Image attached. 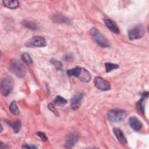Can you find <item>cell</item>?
<instances>
[{
    "mask_svg": "<svg viewBox=\"0 0 149 149\" xmlns=\"http://www.w3.org/2000/svg\"><path fill=\"white\" fill-rule=\"evenodd\" d=\"M66 73L69 76L76 77L83 83H88L91 80V75L89 72L86 69L79 66L69 69Z\"/></svg>",
    "mask_w": 149,
    "mask_h": 149,
    "instance_id": "obj_1",
    "label": "cell"
},
{
    "mask_svg": "<svg viewBox=\"0 0 149 149\" xmlns=\"http://www.w3.org/2000/svg\"><path fill=\"white\" fill-rule=\"evenodd\" d=\"M90 35L93 40L102 47H109L110 43L106 37L95 27H93L90 31Z\"/></svg>",
    "mask_w": 149,
    "mask_h": 149,
    "instance_id": "obj_2",
    "label": "cell"
},
{
    "mask_svg": "<svg viewBox=\"0 0 149 149\" xmlns=\"http://www.w3.org/2000/svg\"><path fill=\"white\" fill-rule=\"evenodd\" d=\"M9 70L19 77H24L26 76V71L24 65L16 59L12 60L9 65Z\"/></svg>",
    "mask_w": 149,
    "mask_h": 149,
    "instance_id": "obj_3",
    "label": "cell"
},
{
    "mask_svg": "<svg viewBox=\"0 0 149 149\" xmlns=\"http://www.w3.org/2000/svg\"><path fill=\"white\" fill-rule=\"evenodd\" d=\"M145 34V28L141 24H137L130 28L128 31V36L130 40H137L143 37Z\"/></svg>",
    "mask_w": 149,
    "mask_h": 149,
    "instance_id": "obj_4",
    "label": "cell"
},
{
    "mask_svg": "<svg viewBox=\"0 0 149 149\" xmlns=\"http://www.w3.org/2000/svg\"><path fill=\"white\" fill-rule=\"evenodd\" d=\"M126 116L125 111L121 109H113L107 113V118L110 122L118 123L123 120Z\"/></svg>",
    "mask_w": 149,
    "mask_h": 149,
    "instance_id": "obj_5",
    "label": "cell"
},
{
    "mask_svg": "<svg viewBox=\"0 0 149 149\" xmlns=\"http://www.w3.org/2000/svg\"><path fill=\"white\" fill-rule=\"evenodd\" d=\"M13 80L12 77L7 76L3 78L1 82V93L4 96L8 95L13 90Z\"/></svg>",
    "mask_w": 149,
    "mask_h": 149,
    "instance_id": "obj_6",
    "label": "cell"
},
{
    "mask_svg": "<svg viewBox=\"0 0 149 149\" xmlns=\"http://www.w3.org/2000/svg\"><path fill=\"white\" fill-rule=\"evenodd\" d=\"M47 42L41 36H34L28 40L25 45L27 47H44L46 46Z\"/></svg>",
    "mask_w": 149,
    "mask_h": 149,
    "instance_id": "obj_7",
    "label": "cell"
},
{
    "mask_svg": "<svg viewBox=\"0 0 149 149\" xmlns=\"http://www.w3.org/2000/svg\"><path fill=\"white\" fill-rule=\"evenodd\" d=\"M94 83L95 87L101 91H107L111 88L109 82L101 77H95L94 79Z\"/></svg>",
    "mask_w": 149,
    "mask_h": 149,
    "instance_id": "obj_8",
    "label": "cell"
},
{
    "mask_svg": "<svg viewBox=\"0 0 149 149\" xmlns=\"http://www.w3.org/2000/svg\"><path fill=\"white\" fill-rule=\"evenodd\" d=\"M83 97V94L82 93H78L73 95L71 100V108L73 109L76 110L80 108Z\"/></svg>",
    "mask_w": 149,
    "mask_h": 149,
    "instance_id": "obj_9",
    "label": "cell"
},
{
    "mask_svg": "<svg viewBox=\"0 0 149 149\" xmlns=\"http://www.w3.org/2000/svg\"><path fill=\"white\" fill-rule=\"evenodd\" d=\"M129 124L130 127L135 131H139L143 127V123L136 116H132L129 118Z\"/></svg>",
    "mask_w": 149,
    "mask_h": 149,
    "instance_id": "obj_10",
    "label": "cell"
},
{
    "mask_svg": "<svg viewBox=\"0 0 149 149\" xmlns=\"http://www.w3.org/2000/svg\"><path fill=\"white\" fill-rule=\"evenodd\" d=\"M148 97V93L145 92L142 94L141 98L139 100V101L137 102L136 107L137 110L141 114H143L144 113V107L146 104V101Z\"/></svg>",
    "mask_w": 149,
    "mask_h": 149,
    "instance_id": "obj_11",
    "label": "cell"
},
{
    "mask_svg": "<svg viewBox=\"0 0 149 149\" xmlns=\"http://www.w3.org/2000/svg\"><path fill=\"white\" fill-rule=\"evenodd\" d=\"M78 135L75 133H71L68 135L65 143V147L67 148H72L78 141Z\"/></svg>",
    "mask_w": 149,
    "mask_h": 149,
    "instance_id": "obj_12",
    "label": "cell"
},
{
    "mask_svg": "<svg viewBox=\"0 0 149 149\" xmlns=\"http://www.w3.org/2000/svg\"><path fill=\"white\" fill-rule=\"evenodd\" d=\"M104 21L106 27L109 30H110L112 33L115 34H119L120 33V30L118 25L113 20L109 19H105Z\"/></svg>",
    "mask_w": 149,
    "mask_h": 149,
    "instance_id": "obj_13",
    "label": "cell"
},
{
    "mask_svg": "<svg viewBox=\"0 0 149 149\" xmlns=\"http://www.w3.org/2000/svg\"><path fill=\"white\" fill-rule=\"evenodd\" d=\"M113 132L115 137H116L117 140L120 144L125 145L127 143L126 138L123 132L120 129L115 127L113 129Z\"/></svg>",
    "mask_w": 149,
    "mask_h": 149,
    "instance_id": "obj_14",
    "label": "cell"
},
{
    "mask_svg": "<svg viewBox=\"0 0 149 149\" xmlns=\"http://www.w3.org/2000/svg\"><path fill=\"white\" fill-rule=\"evenodd\" d=\"M6 122L13 129V132L15 133H17L18 132H19L21 129V122L20 120H16L13 122H12L9 120H6Z\"/></svg>",
    "mask_w": 149,
    "mask_h": 149,
    "instance_id": "obj_15",
    "label": "cell"
},
{
    "mask_svg": "<svg viewBox=\"0 0 149 149\" xmlns=\"http://www.w3.org/2000/svg\"><path fill=\"white\" fill-rule=\"evenodd\" d=\"M3 4L5 6H6L9 9H15L17 8L19 5V2L17 1L14 0V1H2Z\"/></svg>",
    "mask_w": 149,
    "mask_h": 149,
    "instance_id": "obj_16",
    "label": "cell"
},
{
    "mask_svg": "<svg viewBox=\"0 0 149 149\" xmlns=\"http://www.w3.org/2000/svg\"><path fill=\"white\" fill-rule=\"evenodd\" d=\"M9 108V110H10V112L12 113H13V115H20V111H19V108L17 106L16 101H12L10 103Z\"/></svg>",
    "mask_w": 149,
    "mask_h": 149,
    "instance_id": "obj_17",
    "label": "cell"
},
{
    "mask_svg": "<svg viewBox=\"0 0 149 149\" xmlns=\"http://www.w3.org/2000/svg\"><path fill=\"white\" fill-rule=\"evenodd\" d=\"M53 20L56 23H69L68 18L62 15H55L53 17Z\"/></svg>",
    "mask_w": 149,
    "mask_h": 149,
    "instance_id": "obj_18",
    "label": "cell"
},
{
    "mask_svg": "<svg viewBox=\"0 0 149 149\" xmlns=\"http://www.w3.org/2000/svg\"><path fill=\"white\" fill-rule=\"evenodd\" d=\"M53 102L56 105H63L67 104V100L60 95L56 96Z\"/></svg>",
    "mask_w": 149,
    "mask_h": 149,
    "instance_id": "obj_19",
    "label": "cell"
},
{
    "mask_svg": "<svg viewBox=\"0 0 149 149\" xmlns=\"http://www.w3.org/2000/svg\"><path fill=\"white\" fill-rule=\"evenodd\" d=\"M118 65L111 63V62H106L105 63V71L107 73H109L111 72L112 70L116 69L118 68Z\"/></svg>",
    "mask_w": 149,
    "mask_h": 149,
    "instance_id": "obj_20",
    "label": "cell"
},
{
    "mask_svg": "<svg viewBox=\"0 0 149 149\" xmlns=\"http://www.w3.org/2000/svg\"><path fill=\"white\" fill-rule=\"evenodd\" d=\"M23 24L27 28H29L33 30H36L37 29V26L36 24L31 21L24 20L23 22Z\"/></svg>",
    "mask_w": 149,
    "mask_h": 149,
    "instance_id": "obj_21",
    "label": "cell"
},
{
    "mask_svg": "<svg viewBox=\"0 0 149 149\" xmlns=\"http://www.w3.org/2000/svg\"><path fill=\"white\" fill-rule=\"evenodd\" d=\"M22 60L27 65H30L33 63V60L30 56V55L26 52H24L22 55Z\"/></svg>",
    "mask_w": 149,
    "mask_h": 149,
    "instance_id": "obj_22",
    "label": "cell"
},
{
    "mask_svg": "<svg viewBox=\"0 0 149 149\" xmlns=\"http://www.w3.org/2000/svg\"><path fill=\"white\" fill-rule=\"evenodd\" d=\"M51 62L52 64H53V65H54V66H55L57 69L61 70L62 69V63L60 61L55 59H51Z\"/></svg>",
    "mask_w": 149,
    "mask_h": 149,
    "instance_id": "obj_23",
    "label": "cell"
},
{
    "mask_svg": "<svg viewBox=\"0 0 149 149\" xmlns=\"http://www.w3.org/2000/svg\"><path fill=\"white\" fill-rule=\"evenodd\" d=\"M48 108L49 111H51V112H52L55 115H56V116H59V113L58 111L56 110V109L55 108V106L54 105V104L50 103L48 104Z\"/></svg>",
    "mask_w": 149,
    "mask_h": 149,
    "instance_id": "obj_24",
    "label": "cell"
},
{
    "mask_svg": "<svg viewBox=\"0 0 149 149\" xmlns=\"http://www.w3.org/2000/svg\"><path fill=\"white\" fill-rule=\"evenodd\" d=\"M37 136L41 139V140L44 141H47L48 140V138L47 137V136L45 135V134L43 132H38L37 133Z\"/></svg>",
    "mask_w": 149,
    "mask_h": 149,
    "instance_id": "obj_25",
    "label": "cell"
},
{
    "mask_svg": "<svg viewBox=\"0 0 149 149\" xmlns=\"http://www.w3.org/2000/svg\"><path fill=\"white\" fill-rule=\"evenodd\" d=\"M22 148H29V149H33V148H37V147L34 145H29V144H24L22 146Z\"/></svg>",
    "mask_w": 149,
    "mask_h": 149,
    "instance_id": "obj_26",
    "label": "cell"
},
{
    "mask_svg": "<svg viewBox=\"0 0 149 149\" xmlns=\"http://www.w3.org/2000/svg\"><path fill=\"white\" fill-rule=\"evenodd\" d=\"M72 56L70 54H68V55H66L65 56H64V59L65 60H66V61H70L72 59Z\"/></svg>",
    "mask_w": 149,
    "mask_h": 149,
    "instance_id": "obj_27",
    "label": "cell"
},
{
    "mask_svg": "<svg viewBox=\"0 0 149 149\" xmlns=\"http://www.w3.org/2000/svg\"><path fill=\"white\" fill-rule=\"evenodd\" d=\"M0 147L1 148H8L7 146H6V145H4V144L2 142H1V144H0Z\"/></svg>",
    "mask_w": 149,
    "mask_h": 149,
    "instance_id": "obj_28",
    "label": "cell"
},
{
    "mask_svg": "<svg viewBox=\"0 0 149 149\" xmlns=\"http://www.w3.org/2000/svg\"><path fill=\"white\" fill-rule=\"evenodd\" d=\"M1 132H2V130H3V129H2V126H1Z\"/></svg>",
    "mask_w": 149,
    "mask_h": 149,
    "instance_id": "obj_29",
    "label": "cell"
}]
</instances>
